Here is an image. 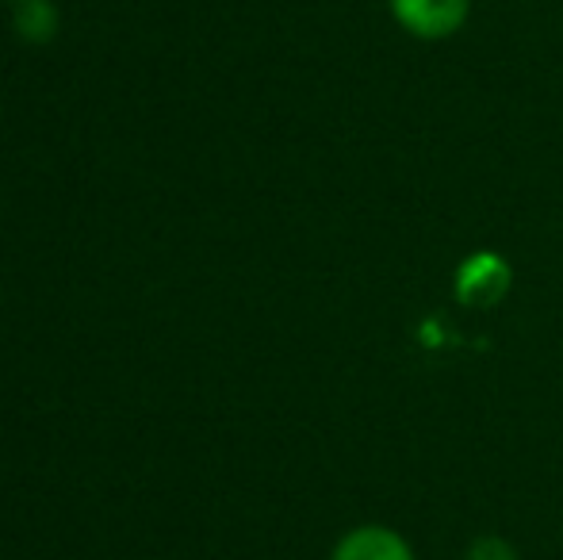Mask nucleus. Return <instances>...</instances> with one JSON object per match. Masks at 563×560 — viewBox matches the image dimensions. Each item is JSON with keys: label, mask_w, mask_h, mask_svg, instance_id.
I'll return each instance as SVG.
<instances>
[{"label": "nucleus", "mask_w": 563, "mask_h": 560, "mask_svg": "<svg viewBox=\"0 0 563 560\" xmlns=\"http://www.w3.org/2000/svg\"><path fill=\"white\" fill-rule=\"evenodd\" d=\"M510 288V270H506L503 257L495 254H475L472 262L460 270V284H456V296L464 304H475V307H487L495 299L506 296Z\"/></svg>", "instance_id": "nucleus-2"}, {"label": "nucleus", "mask_w": 563, "mask_h": 560, "mask_svg": "<svg viewBox=\"0 0 563 560\" xmlns=\"http://www.w3.org/2000/svg\"><path fill=\"white\" fill-rule=\"evenodd\" d=\"M334 560H415L407 538H399L387 526H361L349 538H341Z\"/></svg>", "instance_id": "nucleus-3"}, {"label": "nucleus", "mask_w": 563, "mask_h": 560, "mask_svg": "<svg viewBox=\"0 0 563 560\" xmlns=\"http://www.w3.org/2000/svg\"><path fill=\"white\" fill-rule=\"evenodd\" d=\"M467 560H518V553H514V546L506 538H479Z\"/></svg>", "instance_id": "nucleus-4"}, {"label": "nucleus", "mask_w": 563, "mask_h": 560, "mask_svg": "<svg viewBox=\"0 0 563 560\" xmlns=\"http://www.w3.org/2000/svg\"><path fill=\"white\" fill-rule=\"evenodd\" d=\"M472 0H391L399 28L415 39H449L464 28Z\"/></svg>", "instance_id": "nucleus-1"}]
</instances>
